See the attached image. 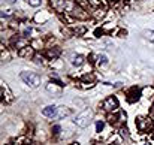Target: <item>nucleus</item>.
Wrapping results in <instances>:
<instances>
[{"label": "nucleus", "instance_id": "nucleus-27", "mask_svg": "<svg viewBox=\"0 0 154 145\" xmlns=\"http://www.w3.org/2000/svg\"><path fill=\"white\" fill-rule=\"evenodd\" d=\"M2 97H5V88H3V87H2ZM11 99H12V97H11V94H9V93H8V96H6V100H8V102H9V100H11Z\"/></svg>", "mask_w": 154, "mask_h": 145}, {"label": "nucleus", "instance_id": "nucleus-32", "mask_svg": "<svg viewBox=\"0 0 154 145\" xmlns=\"http://www.w3.org/2000/svg\"><path fill=\"white\" fill-rule=\"evenodd\" d=\"M145 145H151V144H145Z\"/></svg>", "mask_w": 154, "mask_h": 145}, {"label": "nucleus", "instance_id": "nucleus-4", "mask_svg": "<svg viewBox=\"0 0 154 145\" xmlns=\"http://www.w3.org/2000/svg\"><path fill=\"white\" fill-rule=\"evenodd\" d=\"M108 121H109V124L111 126H114V127H123V124H124V121H126V114L124 112H117V114H111L109 115V118H108Z\"/></svg>", "mask_w": 154, "mask_h": 145}, {"label": "nucleus", "instance_id": "nucleus-7", "mask_svg": "<svg viewBox=\"0 0 154 145\" xmlns=\"http://www.w3.org/2000/svg\"><path fill=\"white\" fill-rule=\"evenodd\" d=\"M18 55H20L21 58L32 60V58L35 57V48H33L32 45H27V47H24V48H21L18 51Z\"/></svg>", "mask_w": 154, "mask_h": 145}, {"label": "nucleus", "instance_id": "nucleus-22", "mask_svg": "<svg viewBox=\"0 0 154 145\" xmlns=\"http://www.w3.org/2000/svg\"><path fill=\"white\" fill-rule=\"evenodd\" d=\"M2 58H3V61H9V54H8V51H2Z\"/></svg>", "mask_w": 154, "mask_h": 145}, {"label": "nucleus", "instance_id": "nucleus-5", "mask_svg": "<svg viewBox=\"0 0 154 145\" xmlns=\"http://www.w3.org/2000/svg\"><path fill=\"white\" fill-rule=\"evenodd\" d=\"M102 109L106 111V112H115L118 109V100H117V97H114V96L106 97L102 103Z\"/></svg>", "mask_w": 154, "mask_h": 145}, {"label": "nucleus", "instance_id": "nucleus-28", "mask_svg": "<svg viewBox=\"0 0 154 145\" xmlns=\"http://www.w3.org/2000/svg\"><path fill=\"white\" fill-rule=\"evenodd\" d=\"M126 35H127V32H126V30H120V32H118V36H120V38H124Z\"/></svg>", "mask_w": 154, "mask_h": 145}, {"label": "nucleus", "instance_id": "nucleus-19", "mask_svg": "<svg viewBox=\"0 0 154 145\" xmlns=\"http://www.w3.org/2000/svg\"><path fill=\"white\" fill-rule=\"evenodd\" d=\"M60 130H61V127H60L58 124H55V126H52L51 133L54 135V136H57V135H60Z\"/></svg>", "mask_w": 154, "mask_h": 145}, {"label": "nucleus", "instance_id": "nucleus-29", "mask_svg": "<svg viewBox=\"0 0 154 145\" xmlns=\"http://www.w3.org/2000/svg\"><path fill=\"white\" fill-rule=\"evenodd\" d=\"M29 145H36V142H29Z\"/></svg>", "mask_w": 154, "mask_h": 145}, {"label": "nucleus", "instance_id": "nucleus-13", "mask_svg": "<svg viewBox=\"0 0 154 145\" xmlns=\"http://www.w3.org/2000/svg\"><path fill=\"white\" fill-rule=\"evenodd\" d=\"M105 15H106V11H105V8L100 6V5L93 11V18H94V20H102V18H105Z\"/></svg>", "mask_w": 154, "mask_h": 145}, {"label": "nucleus", "instance_id": "nucleus-2", "mask_svg": "<svg viewBox=\"0 0 154 145\" xmlns=\"http://www.w3.org/2000/svg\"><path fill=\"white\" fill-rule=\"evenodd\" d=\"M20 78H21L29 87H32V88H35V87H38V85L41 84V76H39L38 73H35V72H21Z\"/></svg>", "mask_w": 154, "mask_h": 145}, {"label": "nucleus", "instance_id": "nucleus-24", "mask_svg": "<svg viewBox=\"0 0 154 145\" xmlns=\"http://www.w3.org/2000/svg\"><path fill=\"white\" fill-rule=\"evenodd\" d=\"M11 15H12V11L11 9H6V11L2 12V17H11Z\"/></svg>", "mask_w": 154, "mask_h": 145}, {"label": "nucleus", "instance_id": "nucleus-16", "mask_svg": "<svg viewBox=\"0 0 154 145\" xmlns=\"http://www.w3.org/2000/svg\"><path fill=\"white\" fill-rule=\"evenodd\" d=\"M97 64H99V66H106V64H108V57H106L105 54L97 55Z\"/></svg>", "mask_w": 154, "mask_h": 145}, {"label": "nucleus", "instance_id": "nucleus-9", "mask_svg": "<svg viewBox=\"0 0 154 145\" xmlns=\"http://www.w3.org/2000/svg\"><path fill=\"white\" fill-rule=\"evenodd\" d=\"M60 54H61V48H60V47H52V48H48L47 49V52H45V55H47L50 60H55V58H58V57H60Z\"/></svg>", "mask_w": 154, "mask_h": 145}, {"label": "nucleus", "instance_id": "nucleus-30", "mask_svg": "<svg viewBox=\"0 0 154 145\" xmlns=\"http://www.w3.org/2000/svg\"><path fill=\"white\" fill-rule=\"evenodd\" d=\"M72 145H79V144H78V142H73V144H72Z\"/></svg>", "mask_w": 154, "mask_h": 145}, {"label": "nucleus", "instance_id": "nucleus-18", "mask_svg": "<svg viewBox=\"0 0 154 145\" xmlns=\"http://www.w3.org/2000/svg\"><path fill=\"white\" fill-rule=\"evenodd\" d=\"M69 114H70V111H69L67 108L60 106V114H58V117H64V115H69Z\"/></svg>", "mask_w": 154, "mask_h": 145}, {"label": "nucleus", "instance_id": "nucleus-11", "mask_svg": "<svg viewBox=\"0 0 154 145\" xmlns=\"http://www.w3.org/2000/svg\"><path fill=\"white\" fill-rule=\"evenodd\" d=\"M84 61H85V57H84V55H81V54H73V55L70 57V63H72L73 66H76V67L82 66V64H84Z\"/></svg>", "mask_w": 154, "mask_h": 145}, {"label": "nucleus", "instance_id": "nucleus-12", "mask_svg": "<svg viewBox=\"0 0 154 145\" xmlns=\"http://www.w3.org/2000/svg\"><path fill=\"white\" fill-rule=\"evenodd\" d=\"M47 91H48V93H52V94H57V97L61 96V87L57 85L55 82H50V84L47 85Z\"/></svg>", "mask_w": 154, "mask_h": 145}, {"label": "nucleus", "instance_id": "nucleus-6", "mask_svg": "<svg viewBox=\"0 0 154 145\" xmlns=\"http://www.w3.org/2000/svg\"><path fill=\"white\" fill-rule=\"evenodd\" d=\"M51 5H52V9L57 11L58 14L64 12L69 8V2L67 0H51Z\"/></svg>", "mask_w": 154, "mask_h": 145}, {"label": "nucleus", "instance_id": "nucleus-15", "mask_svg": "<svg viewBox=\"0 0 154 145\" xmlns=\"http://www.w3.org/2000/svg\"><path fill=\"white\" fill-rule=\"evenodd\" d=\"M85 32H87V27H84V26H76L73 29V35L75 36H82Z\"/></svg>", "mask_w": 154, "mask_h": 145}, {"label": "nucleus", "instance_id": "nucleus-8", "mask_svg": "<svg viewBox=\"0 0 154 145\" xmlns=\"http://www.w3.org/2000/svg\"><path fill=\"white\" fill-rule=\"evenodd\" d=\"M139 97H141V90H139L138 87H132V88L127 91V100H129L130 103L138 102Z\"/></svg>", "mask_w": 154, "mask_h": 145}, {"label": "nucleus", "instance_id": "nucleus-21", "mask_svg": "<svg viewBox=\"0 0 154 145\" xmlns=\"http://www.w3.org/2000/svg\"><path fill=\"white\" fill-rule=\"evenodd\" d=\"M41 3H42V0H29V5H30V6H33V8L41 6Z\"/></svg>", "mask_w": 154, "mask_h": 145}, {"label": "nucleus", "instance_id": "nucleus-3", "mask_svg": "<svg viewBox=\"0 0 154 145\" xmlns=\"http://www.w3.org/2000/svg\"><path fill=\"white\" fill-rule=\"evenodd\" d=\"M136 129L141 132V133H148L151 129H153V120L150 117H138L136 118Z\"/></svg>", "mask_w": 154, "mask_h": 145}, {"label": "nucleus", "instance_id": "nucleus-14", "mask_svg": "<svg viewBox=\"0 0 154 145\" xmlns=\"http://www.w3.org/2000/svg\"><path fill=\"white\" fill-rule=\"evenodd\" d=\"M94 79H96V78H94L93 73H84V75L81 76V82H82V84H87V82H88V84L93 85V84H94Z\"/></svg>", "mask_w": 154, "mask_h": 145}, {"label": "nucleus", "instance_id": "nucleus-20", "mask_svg": "<svg viewBox=\"0 0 154 145\" xmlns=\"http://www.w3.org/2000/svg\"><path fill=\"white\" fill-rule=\"evenodd\" d=\"M120 136L127 138V136H129V130H127L126 127H120Z\"/></svg>", "mask_w": 154, "mask_h": 145}, {"label": "nucleus", "instance_id": "nucleus-31", "mask_svg": "<svg viewBox=\"0 0 154 145\" xmlns=\"http://www.w3.org/2000/svg\"><path fill=\"white\" fill-rule=\"evenodd\" d=\"M8 2H9V3H12V2H15V0H8Z\"/></svg>", "mask_w": 154, "mask_h": 145}, {"label": "nucleus", "instance_id": "nucleus-17", "mask_svg": "<svg viewBox=\"0 0 154 145\" xmlns=\"http://www.w3.org/2000/svg\"><path fill=\"white\" fill-rule=\"evenodd\" d=\"M32 47L35 49H41L44 47V41H41V39H35L33 42H32Z\"/></svg>", "mask_w": 154, "mask_h": 145}, {"label": "nucleus", "instance_id": "nucleus-26", "mask_svg": "<svg viewBox=\"0 0 154 145\" xmlns=\"http://www.w3.org/2000/svg\"><path fill=\"white\" fill-rule=\"evenodd\" d=\"M96 129H97V132H100V130H102V129H103V123H102V121H97Z\"/></svg>", "mask_w": 154, "mask_h": 145}, {"label": "nucleus", "instance_id": "nucleus-10", "mask_svg": "<svg viewBox=\"0 0 154 145\" xmlns=\"http://www.w3.org/2000/svg\"><path fill=\"white\" fill-rule=\"evenodd\" d=\"M42 114H44L45 117H48V118H54V117H57V108H55L54 105L45 106V108L42 109Z\"/></svg>", "mask_w": 154, "mask_h": 145}, {"label": "nucleus", "instance_id": "nucleus-25", "mask_svg": "<svg viewBox=\"0 0 154 145\" xmlns=\"http://www.w3.org/2000/svg\"><path fill=\"white\" fill-rule=\"evenodd\" d=\"M145 36H147L150 41H154V32H145Z\"/></svg>", "mask_w": 154, "mask_h": 145}, {"label": "nucleus", "instance_id": "nucleus-1", "mask_svg": "<svg viewBox=\"0 0 154 145\" xmlns=\"http://www.w3.org/2000/svg\"><path fill=\"white\" fill-rule=\"evenodd\" d=\"M91 117H93V111H91V109H84L82 112H79V114L76 115V118H75V124H76L78 127L84 129V127H87V126L90 124Z\"/></svg>", "mask_w": 154, "mask_h": 145}, {"label": "nucleus", "instance_id": "nucleus-23", "mask_svg": "<svg viewBox=\"0 0 154 145\" xmlns=\"http://www.w3.org/2000/svg\"><path fill=\"white\" fill-rule=\"evenodd\" d=\"M75 3L76 5H81V6H85V5L90 3V0H75Z\"/></svg>", "mask_w": 154, "mask_h": 145}]
</instances>
